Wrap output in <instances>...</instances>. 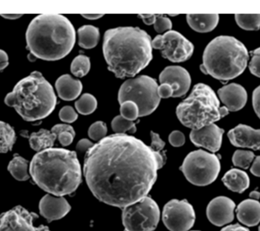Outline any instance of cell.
I'll return each instance as SVG.
<instances>
[{
    "label": "cell",
    "instance_id": "d6986e66",
    "mask_svg": "<svg viewBox=\"0 0 260 231\" xmlns=\"http://www.w3.org/2000/svg\"><path fill=\"white\" fill-rule=\"evenodd\" d=\"M218 93L220 99L229 112L241 111L247 104V91L239 84H229L220 88Z\"/></svg>",
    "mask_w": 260,
    "mask_h": 231
},
{
    "label": "cell",
    "instance_id": "4316f807",
    "mask_svg": "<svg viewBox=\"0 0 260 231\" xmlns=\"http://www.w3.org/2000/svg\"><path fill=\"white\" fill-rule=\"evenodd\" d=\"M16 141L15 130L9 124L0 121V154L12 151Z\"/></svg>",
    "mask_w": 260,
    "mask_h": 231
},
{
    "label": "cell",
    "instance_id": "60d3db41",
    "mask_svg": "<svg viewBox=\"0 0 260 231\" xmlns=\"http://www.w3.org/2000/svg\"><path fill=\"white\" fill-rule=\"evenodd\" d=\"M157 92H158L159 97L160 98L172 97L173 94H174L172 88L168 84H161L160 86H158Z\"/></svg>",
    "mask_w": 260,
    "mask_h": 231
},
{
    "label": "cell",
    "instance_id": "f5cc1de1",
    "mask_svg": "<svg viewBox=\"0 0 260 231\" xmlns=\"http://www.w3.org/2000/svg\"><path fill=\"white\" fill-rule=\"evenodd\" d=\"M192 231H199V230H192Z\"/></svg>",
    "mask_w": 260,
    "mask_h": 231
},
{
    "label": "cell",
    "instance_id": "bcb514c9",
    "mask_svg": "<svg viewBox=\"0 0 260 231\" xmlns=\"http://www.w3.org/2000/svg\"><path fill=\"white\" fill-rule=\"evenodd\" d=\"M250 172L252 173L253 175L260 177V156H257L255 158L251 168H250Z\"/></svg>",
    "mask_w": 260,
    "mask_h": 231
},
{
    "label": "cell",
    "instance_id": "3957f363",
    "mask_svg": "<svg viewBox=\"0 0 260 231\" xmlns=\"http://www.w3.org/2000/svg\"><path fill=\"white\" fill-rule=\"evenodd\" d=\"M29 171L42 190L55 196L71 195L82 180L77 154L64 148H52L37 153L30 161Z\"/></svg>",
    "mask_w": 260,
    "mask_h": 231
},
{
    "label": "cell",
    "instance_id": "d4e9b609",
    "mask_svg": "<svg viewBox=\"0 0 260 231\" xmlns=\"http://www.w3.org/2000/svg\"><path fill=\"white\" fill-rule=\"evenodd\" d=\"M79 45L84 49H92L99 44L100 31L92 25H84L78 30Z\"/></svg>",
    "mask_w": 260,
    "mask_h": 231
},
{
    "label": "cell",
    "instance_id": "b9f144b4",
    "mask_svg": "<svg viewBox=\"0 0 260 231\" xmlns=\"http://www.w3.org/2000/svg\"><path fill=\"white\" fill-rule=\"evenodd\" d=\"M253 106L255 113L260 119V85L253 91Z\"/></svg>",
    "mask_w": 260,
    "mask_h": 231
},
{
    "label": "cell",
    "instance_id": "7a4b0ae2",
    "mask_svg": "<svg viewBox=\"0 0 260 231\" xmlns=\"http://www.w3.org/2000/svg\"><path fill=\"white\" fill-rule=\"evenodd\" d=\"M150 35L139 27H119L105 33L103 53L108 70L119 79L134 77L152 59Z\"/></svg>",
    "mask_w": 260,
    "mask_h": 231
},
{
    "label": "cell",
    "instance_id": "8fae6325",
    "mask_svg": "<svg viewBox=\"0 0 260 231\" xmlns=\"http://www.w3.org/2000/svg\"><path fill=\"white\" fill-rule=\"evenodd\" d=\"M152 48L160 50L162 56L172 62H183L190 59L194 46L189 40L176 30L157 35L151 41Z\"/></svg>",
    "mask_w": 260,
    "mask_h": 231
},
{
    "label": "cell",
    "instance_id": "d590c367",
    "mask_svg": "<svg viewBox=\"0 0 260 231\" xmlns=\"http://www.w3.org/2000/svg\"><path fill=\"white\" fill-rule=\"evenodd\" d=\"M154 30L157 33H163L166 30H171L172 28V22L170 18L164 15H156V21L154 24Z\"/></svg>",
    "mask_w": 260,
    "mask_h": 231
},
{
    "label": "cell",
    "instance_id": "e575fe53",
    "mask_svg": "<svg viewBox=\"0 0 260 231\" xmlns=\"http://www.w3.org/2000/svg\"><path fill=\"white\" fill-rule=\"evenodd\" d=\"M120 114L125 119L135 121L139 117V108L134 102L127 101L120 105Z\"/></svg>",
    "mask_w": 260,
    "mask_h": 231
},
{
    "label": "cell",
    "instance_id": "5b68a950",
    "mask_svg": "<svg viewBox=\"0 0 260 231\" xmlns=\"http://www.w3.org/2000/svg\"><path fill=\"white\" fill-rule=\"evenodd\" d=\"M57 100L50 82L40 72L20 80L13 91L5 97V104L27 122H35L47 117L56 108Z\"/></svg>",
    "mask_w": 260,
    "mask_h": 231
},
{
    "label": "cell",
    "instance_id": "816d5d0a",
    "mask_svg": "<svg viewBox=\"0 0 260 231\" xmlns=\"http://www.w3.org/2000/svg\"><path fill=\"white\" fill-rule=\"evenodd\" d=\"M259 231H260V225H259Z\"/></svg>",
    "mask_w": 260,
    "mask_h": 231
},
{
    "label": "cell",
    "instance_id": "e0dca14e",
    "mask_svg": "<svg viewBox=\"0 0 260 231\" xmlns=\"http://www.w3.org/2000/svg\"><path fill=\"white\" fill-rule=\"evenodd\" d=\"M70 210L71 206L64 197L47 194L40 201V213L48 223L62 219Z\"/></svg>",
    "mask_w": 260,
    "mask_h": 231
},
{
    "label": "cell",
    "instance_id": "ffe728a7",
    "mask_svg": "<svg viewBox=\"0 0 260 231\" xmlns=\"http://www.w3.org/2000/svg\"><path fill=\"white\" fill-rule=\"evenodd\" d=\"M237 217L240 222L247 227H254L260 223V203L257 200H244L237 208Z\"/></svg>",
    "mask_w": 260,
    "mask_h": 231
},
{
    "label": "cell",
    "instance_id": "ab89813d",
    "mask_svg": "<svg viewBox=\"0 0 260 231\" xmlns=\"http://www.w3.org/2000/svg\"><path fill=\"white\" fill-rule=\"evenodd\" d=\"M151 148H152L154 151H157V152H160L165 148V142L160 139V136L157 133H154V131H151Z\"/></svg>",
    "mask_w": 260,
    "mask_h": 231
},
{
    "label": "cell",
    "instance_id": "7402d4cb",
    "mask_svg": "<svg viewBox=\"0 0 260 231\" xmlns=\"http://www.w3.org/2000/svg\"><path fill=\"white\" fill-rule=\"evenodd\" d=\"M224 186L232 192L243 193L250 187V180L247 173L239 169L228 171L222 178Z\"/></svg>",
    "mask_w": 260,
    "mask_h": 231
},
{
    "label": "cell",
    "instance_id": "ee69618b",
    "mask_svg": "<svg viewBox=\"0 0 260 231\" xmlns=\"http://www.w3.org/2000/svg\"><path fill=\"white\" fill-rule=\"evenodd\" d=\"M9 65V56L4 50H0V71L4 70Z\"/></svg>",
    "mask_w": 260,
    "mask_h": 231
},
{
    "label": "cell",
    "instance_id": "6da1fadb",
    "mask_svg": "<svg viewBox=\"0 0 260 231\" xmlns=\"http://www.w3.org/2000/svg\"><path fill=\"white\" fill-rule=\"evenodd\" d=\"M166 160L140 139L116 133L87 151L84 176L99 201L122 209L148 196Z\"/></svg>",
    "mask_w": 260,
    "mask_h": 231
},
{
    "label": "cell",
    "instance_id": "83f0119b",
    "mask_svg": "<svg viewBox=\"0 0 260 231\" xmlns=\"http://www.w3.org/2000/svg\"><path fill=\"white\" fill-rule=\"evenodd\" d=\"M51 131L56 135V139L62 146L71 145L76 136L73 127L67 124H56L51 128Z\"/></svg>",
    "mask_w": 260,
    "mask_h": 231
},
{
    "label": "cell",
    "instance_id": "8d00e7d4",
    "mask_svg": "<svg viewBox=\"0 0 260 231\" xmlns=\"http://www.w3.org/2000/svg\"><path fill=\"white\" fill-rule=\"evenodd\" d=\"M252 59L249 69L253 76L260 78V47L251 52Z\"/></svg>",
    "mask_w": 260,
    "mask_h": 231
},
{
    "label": "cell",
    "instance_id": "ba28073f",
    "mask_svg": "<svg viewBox=\"0 0 260 231\" xmlns=\"http://www.w3.org/2000/svg\"><path fill=\"white\" fill-rule=\"evenodd\" d=\"M158 85L155 79L148 76H141L126 81L118 93L120 105L123 102H134L139 110V117L152 114L160 104Z\"/></svg>",
    "mask_w": 260,
    "mask_h": 231
},
{
    "label": "cell",
    "instance_id": "30bf717a",
    "mask_svg": "<svg viewBox=\"0 0 260 231\" xmlns=\"http://www.w3.org/2000/svg\"><path fill=\"white\" fill-rule=\"evenodd\" d=\"M160 209L151 197L122 209V221L124 231H155L160 221Z\"/></svg>",
    "mask_w": 260,
    "mask_h": 231
},
{
    "label": "cell",
    "instance_id": "603a6c76",
    "mask_svg": "<svg viewBox=\"0 0 260 231\" xmlns=\"http://www.w3.org/2000/svg\"><path fill=\"white\" fill-rule=\"evenodd\" d=\"M186 21L189 27L199 33H208L213 30L219 22L218 14L200 15L189 14L186 15Z\"/></svg>",
    "mask_w": 260,
    "mask_h": 231
},
{
    "label": "cell",
    "instance_id": "9c48e42d",
    "mask_svg": "<svg viewBox=\"0 0 260 231\" xmlns=\"http://www.w3.org/2000/svg\"><path fill=\"white\" fill-rule=\"evenodd\" d=\"M186 180L198 186H206L218 178L221 163L218 156L203 150L189 153L180 168Z\"/></svg>",
    "mask_w": 260,
    "mask_h": 231
},
{
    "label": "cell",
    "instance_id": "4fadbf2b",
    "mask_svg": "<svg viewBox=\"0 0 260 231\" xmlns=\"http://www.w3.org/2000/svg\"><path fill=\"white\" fill-rule=\"evenodd\" d=\"M39 218L35 212H30L21 206L0 215V231H50L48 227L34 225V221Z\"/></svg>",
    "mask_w": 260,
    "mask_h": 231
},
{
    "label": "cell",
    "instance_id": "1f68e13d",
    "mask_svg": "<svg viewBox=\"0 0 260 231\" xmlns=\"http://www.w3.org/2000/svg\"><path fill=\"white\" fill-rule=\"evenodd\" d=\"M111 126L117 134H125L126 131L135 133L136 131V123L133 121L125 119L121 115L114 118Z\"/></svg>",
    "mask_w": 260,
    "mask_h": 231
},
{
    "label": "cell",
    "instance_id": "d6a6232c",
    "mask_svg": "<svg viewBox=\"0 0 260 231\" xmlns=\"http://www.w3.org/2000/svg\"><path fill=\"white\" fill-rule=\"evenodd\" d=\"M254 153L250 151L238 150L232 157L234 165L243 169H248L254 159Z\"/></svg>",
    "mask_w": 260,
    "mask_h": 231
},
{
    "label": "cell",
    "instance_id": "44dd1931",
    "mask_svg": "<svg viewBox=\"0 0 260 231\" xmlns=\"http://www.w3.org/2000/svg\"><path fill=\"white\" fill-rule=\"evenodd\" d=\"M58 95L64 101H73L77 98L82 93V82L74 79L70 75H63L56 80L55 84Z\"/></svg>",
    "mask_w": 260,
    "mask_h": 231
},
{
    "label": "cell",
    "instance_id": "c3c4849f",
    "mask_svg": "<svg viewBox=\"0 0 260 231\" xmlns=\"http://www.w3.org/2000/svg\"><path fill=\"white\" fill-rule=\"evenodd\" d=\"M103 15H100V14H83V15H82V16H83L86 19L96 20L102 18V17H103Z\"/></svg>",
    "mask_w": 260,
    "mask_h": 231
},
{
    "label": "cell",
    "instance_id": "7dc6e473",
    "mask_svg": "<svg viewBox=\"0 0 260 231\" xmlns=\"http://www.w3.org/2000/svg\"><path fill=\"white\" fill-rule=\"evenodd\" d=\"M221 231H250L247 227H243L240 224H231V225L226 226Z\"/></svg>",
    "mask_w": 260,
    "mask_h": 231
},
{
    "label": "cell",
    "instance_id": "484cf974",
    "mask_svg": "<svg viewBox=\"0 0 260 231\" xmlns=\"http://www.w3.org/2000/svg\"><path fill=\"white\" fill-rule=\"evenodd\" d=\"M8 171L18 181H26L30 177L28 174V160L18 154H15L9 162Z\"/></svg>",
    "mask_w": 260,
    "mask_h": 231
},
{
    "label": "cell",
    "instance_id": "5bb4252c",
    "mask_svg": "<svg viewBox=\"0 0 260 231\" xmlns=\"http://www.w3.org/2000/svg\"><path fill=\"white\" fill-rule=\"evenodd\" d=\"M235 202L225 196H218L208 205L206 215L209 221L217 227L230 224L235 218Z\"/></svg>",
    "mask_w": 260,
    "mask_h": 231
},
{
    "label": "cell",
    "instance_id": "cb8c5ba5",
    "mask_svg": "<svg viewBox=\"0 0 260 231\" xmlns=\"http://www.w3.org/2000/svg\"><path fill=\"white\" fill-rule=\"evenodd\" d=\"M56 135L51 131L41 128L37 133H32L29 137V145L34 151L41 152L44 150L53 148L56 141Z\"/></svg>",
    "mask_w": 260,
    "mask_h": 231
},
{
    "label": "cell",
    "instance_id": "f6af8a7d",
    "mask_svg": "<svg viewBox=\"0 0 260 231\" xmlns=\"http://www.w3.org/2000/svg\"><path fill=\"white\" fill-rule=\"evenodd\" d=\"M139 16L143 20L144 23L147 25L154 24L156 21V15L154 14H142Z\"/></svg>",
    "mask_w": 260,
    "mask_h": 231
},
{
    "label": "cell",
    "instance_id": "4dcf8cb0",
    "mask_svg": "<svg viewBox=\"0 0 260 231\" xmlns=\"http://www.w3.org/2000/svg\"><path fill=\"white\" fill-rule=\"evenodd\" d=\"M91 62L89 57L85 55L76 56L71 64V72L76 77L82 78L89 73Z\"/></svg>",
    "mask_w": 260,
    "mask_h": 231
},
{
    "label": "cell",
    "instance_id": "f907efd6",
    "mask_svg": "<svg viewBox=\"0 0 260 231\" xmlns=\"http://www.w3.org/2000/svg\"><path fill=\"white\" fill-rule=\"evenodd\" d=\"M3 18H6V19H17V18H19L20 17L22 16V15H0Z\"/></svg>",
    "mask_w": 260,
    "mask_h": 231
},
{
    "label": "cell",
    "instance_id": "9a60e30c",
    "mask_svg": "<svg viewBox=\"0 0 260 231\" xmlns=\"http://www.w3.org/2000/svg\"><path fill=\"white\" fill-rule=\"evenodd\" d=\"M161 84H168L174 91L172 97H180L187 93L191 85V77L187 70L181 67H166L159 76Z\"/></svg>",
    "mask_w": 260,
    "mask_h": 231
},
{
    "label": "cell",
    "instance_id": "2e32d148",
    "mask_svg": "<svg viewBox=\"0 0 260 231\" xmlns=\"http://www.w3.org/2000/svg\"><path fill=\"white\" fill-rule=\"evenodd\" d=\"M224 130L216 124H211L198 130H192L189 138L197 147L206 148L212 152H217L221 148Z\"/></svg>",
    "mask_w": 260,
    "mask_h": 231
},
{
    "label": "cell",
    "instance_id": "f35d334b",
    "mask_svg": "<svg viewBox=\"0 0 260 231\" xmlns=\"http://www.w3.org/2000/svg\"><path fill=\"white\" fill-rule=\"evenodd\" d=\"M186 142V138L183 133L178 130L172 131L169 136V142L175 148L183 146Z\"/></svg>",
    "mask_w": 260,
    "mask_h": 231
},
{
    "label": "cell",
    "instance_id": "52a82bcc",
    "mask_svg": "<svg viewBox=\"0 0 260 231\" xmlns=\"http://www.w3.org/2000/svg\"><path fill=\"white\" fill-rule=\"evenodd\" d=\"M176 113L183 125L198 130L229 115V111L226 107L220 108L219 100L211 87L199 83L189 97L177 106Z\"/></svg>",
    "mask_w": 260,
    "mask_h": 231
},
{
    "label": "cell",
    "instance_id": "836d02e7",
    "mask_svg": "<svg viewBox=\"0 0 260 231\" xmlns=\"http://www.w3.org/2000/svg\"><path fill=\"white\" fill-rule=\"evenodd\" d=\"M108 133V127L102 121H97L93 123L88 129V136L92 140L99 142L106 137Z\"/></svg>",
    "mask_w": 260,
    "mask_h": 231
},
{
    "label": "cell",
    "instance_id": "681fc988",
    "mask_svg": "<svg viewBox=\"0 0 260 231\" xmlns=\"http://www.w3.org/2000/svg\"><path fill=\"white\" fill-rule=\"evenodd\" d=\"M250 197L251 200H257L258 201L260 199V192L256 190L252 191L250 193Z\"/></svg>",
    "mask_w": 260,
    "mask_h": 231
},
{
    "label": "cell",
    "instance_id": "74e56055",
    "mask_svg": "<svg viewBox=\"0 0 260 231\" xmlns=\"http://www.w3.org/2000/svg\"><path fill=\"white\" fill-rule=\"evenodd\" d=\"M59 116L62 122H67V123L74 122L78 119L77 113L70 106L63 107L59 111Z\"/></svg>",
    "mask_w": 260,
    "mask_h": 231
},
{
    "label": "cell",
    "instance_id": "f546056e",
    "mask_svg": "<svg viewBox=\"0 0 260 231\" xmlns=\"http://www.w3.org/2000/svg\"><path fill=\"white\" fill-rule=\"evenodd\" d=\"M76 110L82 115H89L95 111L98 107V102L95 97L91 94H84L75 103Z\"/></svg>",
    "mask_w": 260,
    "mask_h": 231
},
{
    "label": "cell",
    "instance_id": "277c9868",
    "mask_svg": "<svg viewBox=\"0 0 260 231\" xmlns=\"http://www.w3.org/2000/svg\"><path fill=\"white\" fill-rule=\"evenodd\" d=\"M76 30L62 15H40L29 24L26 31L27 49L30 54L45 61L66 57L76 44Z\"/></svg>",
    "mask_w": 260,
    "mask_h": 231
},
{
    "label": "cell",
    "instance_id": "7bdbcfd3",
    "mask_svg": "<svg viewBox=\"0 0 260 231\" xmlns=\"http://www.w3.org/2000/svg\"><path fill=\"white\" fill-rule=\"evenodd\" d=\"M94 144L87 139H82L79 141L76 145V149L80 152H87L90 148L94 146Z\"/></svg>",
    "mask_w": 260,
    "mask_h": 231
},
{
    "label": "cell",
    "instance_id": "8992f818",
    "mask_svg": "<svg viewBox=\"0 0 260 231\" xmlns=\"http://www.w3.org/2000/svg\"><path fill=\"white\" fill-rule=\"evenodd\" d=\"M249 53L247 47L232 36H218L205 49L200 70L221 82L241 76L247 68Z\"/></svg>",
    "mask_w": 260,
    "mask_h": 231
},
{
    "label": "cell",
    "instance_id": "ac0fdd59",
    "mask_svg": "<svg viewBox=\"0 0 260 231\" xmlns=\"http://www.w3.org/2000/svg\"><path fill=\"white\" fill-rule=\"evenodd\" d=\"M228 136L234 146L260 150V129L240 124L230 130Z\"/></svg>",
    "mask_w": 260,
    "mask_h": 231
},
{
    "label": "cell",
    "instance_id": "7c38bea8",
    "mask_svg": "<svg viewBox=\"0 0 260 231\" xmlns=\"http://www.w3.org/2000/svg\"><path fill=\"white\" fill-rule=\"evenodd\" d=\"M162 221L170 231H188L195 224V211L187 200H172L164 207Z\"/></svg>",
    "mask_w": 260,
    "mask_h": 231
},
{
    "label": "cell",
    "instance_id": "f1b7e54d",
    "mask_svg": "<svg viewBox=\"0 0 260 231\" xmlns=\"http://www.w3.org/2000/svg\"><path fill=\"white\" fill-rule=\"evenodd\" d=\"M235 21L244 30H259L260 29V14H238L235 15Z\"/></svg>",
    "mask_w": 260,
    "mask_h": 231
}]
</instances>
